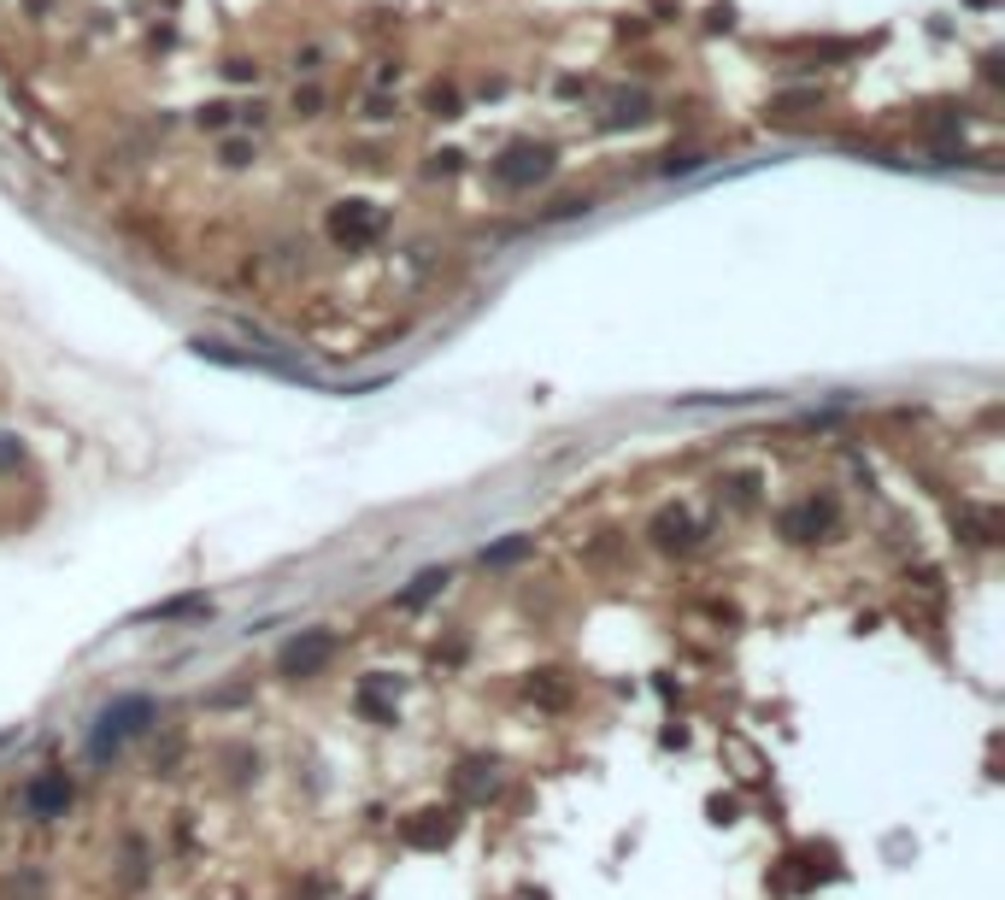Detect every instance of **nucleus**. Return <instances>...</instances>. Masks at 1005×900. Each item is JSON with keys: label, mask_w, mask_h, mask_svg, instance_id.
<instances>
[{"label": "nucleus", "mask_w": 1005, "mask_h": 900, "mask_svg": "<svg viewBox=\"0 0 1005 900\" xmlns=\"http://www.w3.org/2000/svg\"><path fill=\"white\" fill-rule=\"evenodd\" d=\"M148 718H153V701H148V694H124V701H112L107 713H100V724H95V742H89V753H95L100 765H107L112 753H119V742H124V736H136Z\"/></svg>", "instance_id": "1"}, {"label": "nucleus", "mask_w": 1005, "mask_h": 900, "mask_svg": "<svg viewBox=\"0 0 1005 900\" xmlns=\"http://www.w3.org/2000/svg\"><path fill=\"white\" fill-rule=\"evenodd\" d=\"M406 848H424V853H435V848H447V841L459 836V812L454 806H430V812H418V818H406Z\"/></svg>", "instance_id": "2"}, {"label": "nucleus", "mask_w": 1005, "mask_h": 900, "mask_svg": "<svg viewBox=\"0 0 1005 900\" xmlns=\"http://www.w3.org/2000/svg\"><path fill=\"white\" fill-rule=\"evenodd\" d=\"M335 653V636H324V630H306V636H295V642L283 648V677H312V671H324V659Z\"/></svg>", "instance_id": "3"}, {"label": "nucleus", "mask_w": 1005, "mask_h": 900, "mask_svg": "<svg viewBox=\"0 0 1005 900\" xmlns=\"http://www.w3.org/2000/svg\"><path fill=\"white\" fill-rule=\"evenodd\" d=\"M24 806H30V818H41V824L65 818V806H71V777H65V772H41L30 789H24Z\"/></svg>", "instance_id": "4"}, {"label": "nucleus", "mask_w": 1005, "mask_h": 900, "mask_svg": "<svg viewBox=\"0 0 1005 900\" xmlns=\"http://www.w3.org/2000/svg\"><path fill=\"white\" fill-rule=\"evenodd\" d=\"M459 789H464V794H471V801H488V794H494V789H500V777H494V765H483V760H471V765H464V772H459Z\"/></svg>", "instance_id": "5"}, {"label": "nucleus", "mask_w": 1005, "mask_h": 900, "mask_svg": "<svg viewBox=\"0 0 1005 900\" xmlns=\"http://www.w3.org/2000/svg\"><path fill=\"white\" fill-rule=\"evenodd\" d=\"M518 554H530V542H523V535H512V542H500V547H488L483 559H488V565H512Z\"/></svg>", "instance_id": "6"}, {"label": "nucleus", "mask_w": 1005, "mask_h": 900, "mask_svg": "<svg viewBox=\"0 0 1005 900\" xmlns=\"http://www.w3.org/2000/svg\"><path fill=\"white\" fill-rule=\"evenodd\" d=\"M12 459H18V442H12V435H0V466H12Z\"/></svg>", "instance_id": "7"}]
</instances>
